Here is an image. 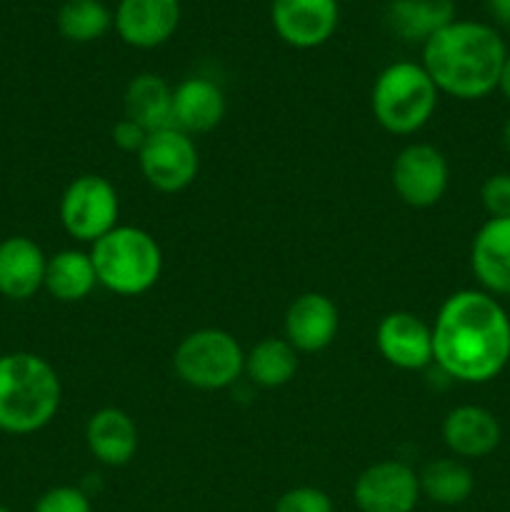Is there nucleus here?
<instances>
[{"mask_svg": "<svg viewBox=\"0 0 510 512\" xmlns=\"http://www.w3.org/2000/svg\"><path fill=\"white\" fill-rule=\"evenodd\" d=\"M510 360V318L485 290H458L433 323V363L460 383H488Z\"/></svg>", "mask_w": 510, "mask_h": 512, "instance_id": "1", "label": "nucleus"}, {"mask_svg": "<svg viewBox=\"0 0 510 512\" xmlns=\"http://www.w3.org/2000/svg\"><path fill=\"white\" fill-rule=\"evenodd\" d=\"M503 38L493 25L453 20L423 43V68L438 93L458 100H480L500 83L505 63Z\"/></svg>", "mask_w": 510, "mask_h": 512, "instance_id": "2", "label": "nucleus"}, {"mask_svg": "<svg viewBox=\"0 0 510 512\" xmlns=\"http://www.w3.org/2000/svg\"><path fill=\"white\" fill-rule=\"evenodd\" d=\"M60 378L35 353L0 358V430L28 435L43 430L60 408Z\"/></svg>", "mask_w": 510, "mask_h": 512, "instance_id": "3", "label": "nucleus"}, {"mask_svg": "<svg viewBox=\"0 0 510 512\" xmlns=\"http://www.w3.org/2000/svg\"><path fill=\"white\" fill-rule=\"evenodd\" d=\"M90 260L98 283L125 298L148 293L163 273V250L158 240L135 225H115L108 235L95 240Z\"/></svg>", "mask_w": 510, "mask_h": 512, "instance_id": "4", "label": "nucleus"}, {"mask_svg": "<svg viewBox=\"0 0 510 512\" xmlns=\"http://www.w3.org/2000/svg\"><path fill=\"white\" fill-rule=\"evenodd\" d=\"M438 88L413 60H398L380 70L370 93V108L383 130L413 135L430 123L438 108Z\"/></svg>", "mask_w": 510, "mask_h": 512, "instance_id": "5", "label": "nucleus"}, {"mask_svg": "<svg viewBox=\"0 0 510 512\" xmlns=\"http://www.w3.org/2000/svg\"><path fill=\"white\" fill-rule=\"evenodd\" d=\"M173 368L190 388L223 390L245 370V353L228 330L203 328L180 340L173 353Z\"/></svg>", "mask_w": 510, "mask_h": 512, "instance_id": "6", "label": "nucleus"}, {"mask_svg": "<svg viewBox=\"0 0 510 512\" xmlns=\"http://www.w3.org/2000/svg\"><path fill=\"white\" fill-rule=\"evenodd\" d=\"M118 190L103 175H80L60 198V223L70 238L95 243L118 225Z\"/></svg>", "mask_w": 510, "mask_h": 512, "instance_id": "7", "label": "nucleus"}, {"mask_svg": "<svg viewBox=\"0 0 510 512\" xmlns=\"http://www.w3.org/2000/svg\"><path fill=\"white\" fill-rule=\"evenodd\" d=\"M140 173L160 193H180L198 178L200 155L195 140L178 128L153 130L138 153Z\"/></svg>", "mask_w": 510, "mask_h": 512, "instance_id": "8", "label": "nucleus"}, {"mask_svg": "<svg viewBox=\"0 0 510 512\" xmlns=\"http://www.w3.org/2000/svg\"><path fill=\"white\" fill-rule=\"evenodd\" d=\"M393 190L410 208H433L448 190V160L435 145L410 143L395 155L390 170Z\"/></svg>", "mask_w": 510, "mask_h": 512, "instance_id": "9", "label": "nucleus"}, {"mask_svg": "<svg viewBox=\"0 0 510 512\" xmlns=\"http://www.w3.org/2000/svg\"><path fill=\"white\" fill-rule=\"evenodd\" d=\"M353 500L360 512H413L420 500V480L410 465L383 460L358 475Z\"/></svg>", "mask_w": 510, "mask_h": 512, "instance_id": "10", "label": "nucleus"}, {"mask_svg": "<svg viewBox=\"0 0 510 512\" xmlns=\"http://www.w3.org/2000/svg\"><path fill=\"white\" fill-rule=\"evenodd\" d=\"M338 0H273L270 20L283 43L308 50L328 43L338 28Z\"/></svg>", "mask_w": 510, "mask_h": 512, "instance_id": "11", "label": "nucleus"}, {"mask_svg": "<svg viewBox=\"0 0 510 512\" xmlns=\"http://www.w3.org/2000/svg\"><path fill=\"white\" fill-rule=\"evenodd\" d=\"M375 345L400 370H423L433 363V328L408 310H395L380 320Z\"/></svg>", "mask_w": 510, "mask_h": 512, "instance_id": "12", "label": "nucleus"}, {"mask_svg": "<svg viewBox=\"0 0 510 512\" xmlns=\"http://www.w3.org/2000/svg\"><path fill=\"white\" fill-rule=\"evenodd\" d=\"M113 25L120 40L150 50L168 43L180 25V0H120Z\"/></svg>", "mask_w": 510, "mask_h": 512, "instance_id": "13", "label": "nucleus"}, {"mask_svg": "<svg viewBox=\"0 0 510 512\" xmlns=\"http://www.w3.org/2000/svg\"><path fill=\"white\" fill-rule=\"evenodd\" d=\"M340 315L333 300L323 293H303L288 305L285 340L298 353H320L335 340Z\"/></svg>", "mask_w": 510, "mask_h": 512, "instance_id": "14", "label": "nucleus"}, {"mask_svg": "<svg viewBox=\"0 0 510 512\" xmlns=\"http://www.w3.org/2000/svg\"><path fill=\"white\" fill-rule=\"evenodd\" d=\"M225 118V95L203 75H190L173 88V128L188 135L210 133Z\"/></svg>", "mask_w": 510, "mask_h": 512, "instance_id": "15", "label": "nucleus"}, {"mask_svg": "<svg viewBox=\"0 0 510 512\" xmlns=\"http://www.w3.org/2000/svg\"><path fill=\"white\" fill-rule=\"evenodd\" d=\"M470 268L490 295H510V218H490L470 245Z\"/></svg>", "mask_w": 510, "mask_h": 512, "instance_id": "16", "label": "nucleus"}, {"mask_svg": "<svg viewBox=\"0 0 510 512\" xmlns=\"http://www.w3.org/2000/svg\"><path fill=\"white\" fill-rule=\"evenodd\" d=\"M498 418L480 405H458L443 420V443L458 458H485L500 445Z\"/></svg>", "mask_w": 510, "mask_h": 512, "instance_id": "17", "label": "nucleus"}, {"mask_svg": "<svg viewBox=\"0 0 510 512\" xmlns=\"http://www.w3.org/2000/svg\"><path fill=\"white\" fill-rule=\"evenodd\" d=\"M43 248L25 235H13L0 243V295L8 300H28L45 283Z\"/></svg>", "mask_w": 510, "mask_h": 512, "instance_id": "18", "label": "nucleus"}, {"mask_svg": "<svg viewBox=\"0 0 510 512\" xmlns=\"http://www.w3.org/2000/svg\"><path fill=\"white\" fill-rule=\"evenodd\" d=\"M90 455L108 468H123L138 453V428L120 408H103L90 415L85 425Z\"/></svg>", "mask_w": 510, "mask_h": 512, "instance_id": "19", "label": "nucleus"}, {"mask_svg": "<svg viewBox=\"0 0 510 512\" xmlns=\"http://www.w3.org/2000/svg\"><path fill=\"white\" fill-rule=\"evenodd\" d=\"M125 118L148 133L173 128V88L155 73H140L125 88Z\"/></svg>", "mask_w": 510, "mask_h": 512, "instance_id": "20", "label": "nucleus"}, {"mask_svg": "<svg viewBox=\"0 0 510 512\" xmlns=\"http://www.w3.org/2000/svg\"><path fill=\"white\" fill-rule=\"evenodd\" d=\"M388 28L410 43H425L455 20L453 0H393L388 5Z\"/></svg>", "mask_w": 510, "mask_h": 512, "instance_id": "21", "label": "nucleus"}, {"mask_svg": "<svg viewBox=\"0 0 510 512\" xmlns=\"http://www.w3.org/2000/svg\"><path fill=\"white\" fill-rule=\"evenodd\" d=\"M95 285H98V275H95L90 253L60 250L48 258L43 288L60 303H78L88 298Z\"/></svg>", "mask_w": 510, "mask_h": 512, "instance_id": "22", "label": "nucleus"}, {"mask_svg": "<svg viewBox=\"0 0 510 512\" xmlns=\"http://www.w3.org/2000/svg\"><path fill=\"white\" fill-rule=\"evenodd\" d=\"M298 370V350L285 338H265L245 355V373L260 388H280Z\"/></svg>", "mask_w": 510, "mask_h": 512, "instance_id": "23", "label": "nucleus"}, {"mask_svg": "<svg viewBox=\"0 0 510 512\" xmlns=\"http://www.w3.org/2000/svg\"><path fill=\"white\" fill-rule=\"evenodd\" d=\"M420 495L438 505H460L473 495L475 478L465 463L458 458H438L423 468L418 475Z\"/></svg>", "mask_w": 510, "mask_h": 512, "instance_id": "24", "label": "nucleus"}, {"mask_svg": "<svg viewBox=\"0 0 510 512\" xmlns=\"http://www.w3.org/2000/svg\"><path fill=\"white\" fill-rule=\"evenodd\" d=\"M55 23L70 43H93L113 28V13L103 0H65Z\"/></svg>", "mask_w": 510, "mask_h": 512, "instance_id": "25", "label": "nucleus"}, {"mask_svg": "<svg viewBox=\"0 0 510 512\" xmlns=\"http://www.w3.org/2000/svg\"><path fill=\"white\" fill-rule=\"evenodd\" d=\"M273 512H333V500L320 488L300 485L280 495Z\"/></svg>", "mask_w": 510, "mask_h": 512, "instance_id": "26", "label": "nucleus"}, {"mask_svg": "<svg viewBox=\"0 0 510 512\" xmlns=\"http://www.w3.org/2000/svg\"><path fill=\"white\" fill-rule=\"evenodd\" d=\"M33 512H93L90 498L73 485H58L43 493L35 503Z\"/></svg>", "mask_w": 510, "mask_h": 512, "instance_id": "27", "label": "nucleus"}, {"mask_svg": "<svg viewBox=\"0 0 510 512\" xmlns=\"http://www.w3.org/2000/svg\"><path fill=\"white\" fill-rule=\"evenodd\" d=\"M480 200L490 218H510V173H495L480 188Z\"/></svg>", "mask_w": 510, "mask_h": 512, "instance_id": "28", "label": "nucleus"}, {"mask_svg": "<svg viewBox=\"0 0 510 512\" xmlns=\"http://www.w3.org/2000/svg\"><path fill=\"white\" fill-rule=\"evenodd\" d=\"M110 138H113V143L118 145L120 150H125V153H140V148L145 145V138H148V130L140 128L133 120L123 118L113 125Z\"/></svg>", "mask_w": 510, "mask_h": 512, "instance_id": "29", "label": "nucleus"}, {"mask_svg": "<svg viewBox=\"0 0 510 512\" xmlns=\"http://www.w3.org/2000/svg\"><path fill=\"white\" fill-rule=\"evenodd\" d=\"M488 10L495 23L510 30V0H488Z\"/></svg>", "mask_w": 510, "mask_h": 512, "instance_id": "30", "label": "nucleus"}, {"mask_svg": "<svg viewBox=\"0 0 510 512\" xmlns=\"http://www.w3.org/2000/svg\"><path fill=\"white\" fill-rule=\"evenodd\" d=\"M500 93L505 95V100L510 103V53L505 55V63H503V70H500V83H498Z\"/></svg>", "mask_w": 510, "mask_h": 512, "instance_id": "31", "label": "nucleus"}, {"mask_svg": "<svg viewBox=\"0 0 510 512\" xmlns=\"http://www.w3.org/2000/svg\"><path fill=\"white\" fill-rule=\"evenodd\" d=\"M503 143H505V150L510 153V118H508V123H505V128H503Z\"/></svg>", "mask_w": 510, "mask_h": 512, "instance_id": "32", "label": "nucleus"}, {"mask_svg": "<svg viewBox=\"0 0 510 512\" xmlns=\"http://www.w3.org/2000/svg\"><path fill=\"white\" fill-rule=\"evenodd\" d=\"M0 512H13L10 508H5V505H0Z\"/></svg>", "mask_w": 510, "mask_h": 512, "instance_id": "33", "label": "nucleus"}]
</instances>
